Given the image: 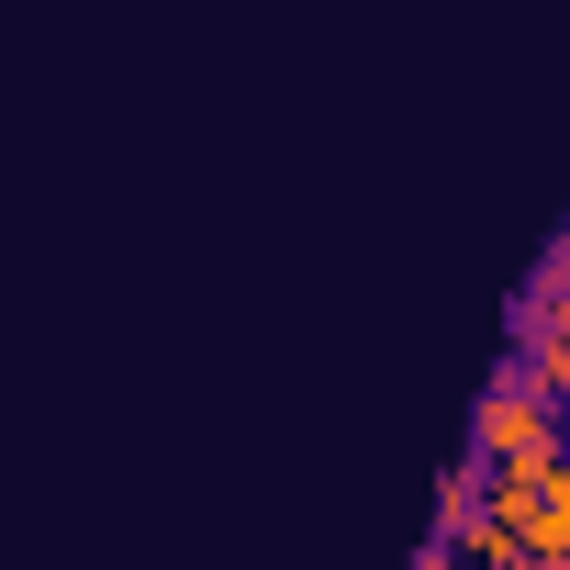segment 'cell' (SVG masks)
<instances>
[{
    "label": "cell",
    "mask_w": 570,
    "mask_h": 570,
    "mask_svg": "<svg viewBox=\"0 0 570 570\" xmlns=\"http://www.w3.org/2000/svg\"><path fill=\"white\" fill-rule=\"evenodd\" d=\"M470 459H481V470L570 459V425H559V403H548L525 370H492V381H481V403H470Z\"/></svg>",
    "instance_id": "1"
},
{
    "label": "cell",
    "mask_w": 570,
    "mask_h": 570,
    "mask_svg": "<svg viewBox=\"0 0 570 570\" xmlns=\"http://www.w3.org/2000/svg\"><path fill=\"white\" fill-rule=\"evenodd\" d=\"M436 548H448V559H459V570H537V548H525V537H514V525H503V514H492V503H481V514H470V525H448V537H436Z\"/></svg>",
    "instance_id": "2"
},
{
    "label": "cell",
    "mask_w": 570,
    "mask_h": 570,
    "mask_svg": "<svg viewBox=\"0 0 570 570\" xmlns=\"http://www.w3.org/2000/svg\"><path fill=\"white\" fill-rule=\"evenodd\" d=\"M470 514H481V459L436 470V537H448V525H470Z\"/></svg>",
    "instance_id": "3"
}]
</instances>
